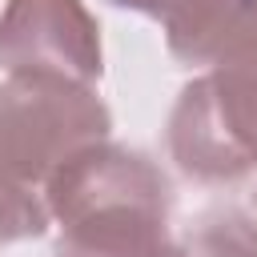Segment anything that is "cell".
<instances>
[{"mask_svg":"<svg viewBox=\"0 0 257 257\" xmlns=\"http://www.w3.org/2000/svg\"><path fill=\"white\" fill-rule=\"evenodd\" d=\"M112 116L92 84L64 76H4L0 84V245L40 237L52 173L84 145L108 141Z\"/></svg>","mask_w":257,"mask_h":257,"instance_id":"cell-1","label":"cell"},{"mask_svg":"<svg viewBox=\"0 0 257 257\" xmlns=\"http://www.w3.org/2000/svg\"><path fill=\"white\" fill-rule=\"evenodd\" d=\"M169 181L133 149L96 141L48 181L56 257H161L169 241Z\"/></svg>","mask_w":257,"mask_h":257,"instance_id":"cell-2","label":"cell"},{"mask_svg":"<svg viewBox=\"0 0 257 257\" xmlns=\"http://www.w3.org/2000/svg\"><path fill=\"white\" fill-rule=\"evenodd\" d=\"M169 157L205 185L257 169V0H233L221 48L185 84L169 116Z\"/></svg>","mask_w":257,"mask_h":257,"instance_id":"cell-3","label":"cell"},{"mask_svg":"<svg viewBox=\"0 0 257 257\" xmlns=\"http://www.w3.org/2000/svg\"><path fill=\"white\" fill-rule=\"evenodd\" d=\"M4 76H64L92 84L100 76L96 20L80 0H8L0 16Z\"/></svg>","mask_w":257,"mask_h":257,"instance_id":"cell-4","label":"cell"},{"mask_svg":"<svg viewBox=\"0 0 257 257\" xmlns=\"http://www.w3.org/2000/svg\"><path fill=\"white\" fill-rule=\"evenodd\" d=\"M116 8L145 12L165 24L169 52L185 64H209L225 40L233 0H112Z\"/></svg>","mask_w":257,"mask_h":257,"instance_id":"cell-5","label":"cell"},{"mask_svg":"<svg viewBox=\"0 0 257 257\" xmlns=\"http://www.w3.org/2000/svg\"><path fill=\"white\" fill-rule=\"evenodd\" d=\"M189 257H257V221L241 209H217L201 217Z\"/></svg>","mask_w":257,"mask_h":257,"instance_id":"cell-6","label":"cell"}]
</instances>
